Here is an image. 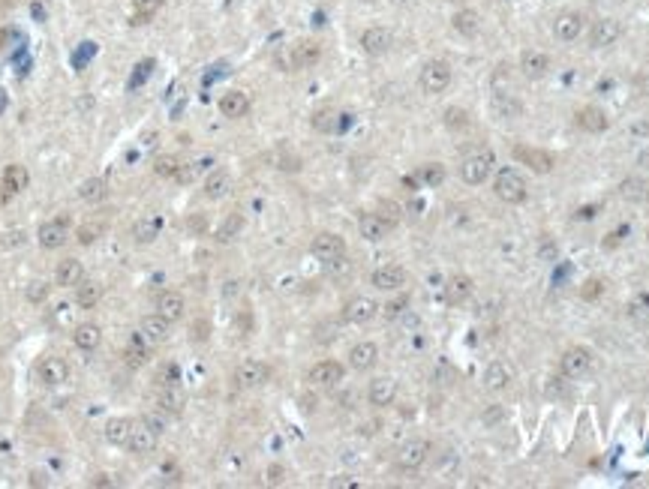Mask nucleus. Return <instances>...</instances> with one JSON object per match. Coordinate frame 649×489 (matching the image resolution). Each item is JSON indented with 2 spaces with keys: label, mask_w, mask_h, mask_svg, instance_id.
Wrapping results in <instances>:
<instances>
[{
  "label": "nucleus",
  "mask_w": 649,
  "mask_h": 489,
  "mask_svg": "<svg viewBox=\"0 0 649 489\" xmlns=\"http://www.w3.org/2000/svg\"><path fill=\"white\" fill-rule=\"evenodd\" d=\"M493 193H496L499 202H505V204H523L526 195H529L526 177L517 172V168H502L493 181Z\"/></svg>",
  "instance_id": "obj_1"
},
{
  "label": "nucleus",
  "mask_w": 649,
  "mask_h": 489,
  "mask_svg": "<svg viewBox=\"0 0 649 489\" xmlns=\"http://www.w3.org/2000/svg\"><path fill=\"white\" fill-rule=\"evenodd\" d=\"M493 165H496V156H493L490 147H478V151H472V153L463 156V163H460V177H463L469 186H478V183H484L487 177H490Z\"/></svg>",
  "instance_id": "obj_2"
},
{
  "label": "nucleus",
  "mask_w": 649,
  "mask_h": 489,
  "mask_svg": "<svg viewBox=\"0 0 649 489\" xmlns=\"http://www.w3.org/2000/svg\"><path fill=\"white\" fill-rule=\"evenodd\" d=\"M34 375H36V382L43 387H61V384L69 382V363L64 361V357L48 354V357H43V361L36 363Z\"/></svg>",
  "instance_id": "obj_3"
},
{
  "label": "nucleus",
  "mask_w": 649,
  "mask_h": 489,
  "mask_svg": "<svg viewBox=\"0 0 649 489\" xmlns=\"http://www.w3.org/2000/svg\"><path fill=\"white\" fill-rule=\"evenodd\" d=\"M418 84H421L424 93H442L448 84H451V66L445 61H430L421 66V75H418Z\"/></svg>",
  "instance_id": "obj_4"
},
{
  "label": "nucleus",
  "mask_w": 649,
  "mask_h": 489,
  "mask_svg": "<svg viewBox=\"0 0 649 489\" xmlns=\"http://www.w3.org/2000/svg\"><path fill=\"white\" fill-rule=\"evenodd\" d=\"M268 378H271V366H268L265 361H241L235 366V384L244 387V391L262 387Z\"/></svg>",
  "instance_id": "obj_5"
},
{
  "label": "nucleus",
  "mask_w": 649,
  "mask_h": 489,
  "mask_svg": "<svg viewBox=\"0 0 649 489\" xmlns=\"http://www.w3.org/2000/svg\"><path fill=\"white\" fill-rule=\"evenodd\" d=\"M66 237H69V216L48 219V223H43L36 232V241L43 249H61L66 243Z\"/></svg>",
  "instance_id": "obj_6"
},
{
  "label": "nucleus",
  "mask_w": 649,
  "mask_h": 489,
  "mask_svg": "<svg viewBox=\"0 0 649 489\" xmlns=\"http://www.w3.org/2000/svg\"><path fill=\"white\" fill-rule=\"evenodd\" d=\"M559 369H562L565 378H581V375H586L589 369H592V352H589V348H583V345L568 348V352L559 357Z\"/></svg>",
  "instance_id": "obj_7"
},
{
  "label": "nucleus",
  "mask_w": 649,
  "mask_h": 489,
  "mask_svg": "<svg viewBox=\"0 0 649 489\" xmlns=\"http://www.w3.org/2000/svg\"><path fill=\"white\" fill-rule=\"evenodd\" d=\"M309 253H313L319 262H334V258H340L346 255V241L340 234H334V232H322V234H316L313 237V243H309Z\"/></svg>",
  "instance_id": "obj_8"
},
{
  "label": "nucleus",
  "mask_w": 649,
  "mask_h": 489,
  "mask_svg": "<svg viewBox=\"0 0 649 489\" xmlns=\"http://www.w3.org/2000/svg\"><path fill=\"white\" fill-rule=\"evenodd\" d=\"M394 219H388L385 213H364L361 219H358V232H361L364 241H385L388 234L394 232Z\"/></svg>",
  "instance_id": "obj_9"
},
{
  "label": "nucleus",
  "mask_w": 649,
  "mask_h": 489,
  "mask_svg": "<svg viewBox=\"0 0 649 489\" xmlns=\"http://www.w3.org/2000/svg\"><path fill=\"white\" fill-rule=\"evenodd\" d=\"M427 453H430V442H424V438H409L400 451H397V465H400L403 472H415V468L424 465Z\"/></svg>",
  "instance_id": "obj_10"
},
{
  "label": "nucleus",
  "mask_w": 649,
  "mask_h": 489,
  "mask_svg": "<svg viewBox=\"0 0 649 489\" xmlns=\"http://www.w3.org/2000/svg\"><path fill=\"white\" fill-rule=\"evenodd\" d=\"M514 159L520 165H529L532 172L538 174H547V172H553V156L541 151V147H529V144H514Z\"/></svg>",
  "instance_id": "obj_11"
},
{
  "label": "nucleus",
  "mask_w": 649,
  "mask_h": 489,
  "mask_svg": "<svg viewBox=\"0 0 649 489\" xmlns=\"http://www.w3.org/2000/svg\"><path fill=\"white\" fill-rule=\"evenodd\" d=\"M376 315H379V303L373 297H364V294L352 297V301L343 306V318L349 324H367V322H373Z\"/></svg>",
  "instance_id": "obj_12"
},
{
  "label": "nucleus",
  "mask_w": 649,
  "mask_h": 489,
  "mask_svg": "<svg viewBox=\"0 0 649 489\" xmlns=\"http://www.w3.org/2000/svg\"><path fill=\"white\" fill-rule=\"evenodd\" d=\"M136 333L142 336L147 345H159V343H166V339H168V333H172V322H168V318H163L159 313L145 315Z\"/></svg>",
  "instance_id": "obj_13"
},
{
  "label": "nucleus",
  "mask_w": 649,
  "mask_h": 489,
  "mask_svg": "<svg viewBox=\"0 0 649 489\" xmlns=\"http://www.w3.org/2000/svg\"><path fill=\"white\" fill-rule=\"evenodd\" d=\"M583 22H586V18L581 13L565 9V13H559L553 18V36L559 39V43H574V39L583 33Z\"/></svg>",
  "instance_id": "obj_14"
},
{
  "label": "nucleus",
  "mask_w": 649,
  "mask_h": 489,
  "mask_svg": "<svg viewBox=\"0 0 649 489\" xmlns=\"http://www.w3.org/2000/svg\"><path fill=\"white\" fill-rule=\"evenodd\" d=\"M156 438H159L156 429H151L145 421H136L133 435H129V444H126V451H129V453H136V456H147V453H154V451H156Z\"/></svg>",
  "instance_id": "obj_15"
},
{
  "label": "nucleus",
  "mask_w": 649,
  "mask_h": 489,
  "mask_svg": "<svg viewBox=\"0 0 649 489\" xmlns=\"http://www.w3.org/2000/svg\"><path fill=\"white\" fill-rule=\"evenodd\" d=\"M406 279H409V273L400 264H382V267H376L373 271L370 283H373V288H379V292H397V288L406 285Z\"/></svg>",
  "instance_id": "obj_16"
},
{
  "label": "nucleus",
  "mask_w": 649,
  "mask_h": 489,
  "mask_svg": "<svg viewBox=\"0 0 649 489\" xmlns=\"http://www.w3.org/2000/svg\"><path fill=\"white\" fill-rule=\"evenodd\" d=\"M343 375H346V369L343 363H337V361H319L313 369H309V384H316V387H337L343 382Z\"/></svg>",
  "instance_id": "obj_17"
},
{
  "label": "nucleus",
  "mask_w": 649,
  "mask_h": 489,
  "mask_svg": "<svg viewBox=\"0 0 649 489\" xmlns=\"http://www.w3.org/2000/svg\"><path fill=\"white\" fill-rule=\"evenodd\" d=\"M24 186H27V168L18 165V163L6 165L3 174H0V198H3V202H9V198H15Z\"/></svg>",
  "instance_id": "obj_18"
},
{
  "label": "nucleus",
  "mask_w": 649,
  "mask_h": 489,
  "mask_svg": "<svg viewBox=\"0 0 649 489\" xmlns=\"http://www.w3.org/2000/svg\"><path fill=\"white\" fill-rule=\"evenodd\" d=\"M619 36H622V27H619V22H613V18H598V22L589 27V45L592 48L613 45Z\"/></svg>",
  "instance_id": "obj_19"
},
{
  "label": "nucleus",
  "mask_w": 649,
  "mask_h": 489,
  "mask_svg": "<svg viewBox=\"0 0 649 489\" xmlns=\"http://www.w3.org/2000/svg\"><path fill=\"white\" fill-rule=\"evenodd\" d=\"M367 399H370V405L376 408H385V405H391L394 399H397V382L391 375H379L370 382V387H367Z\"/></svg>",
  "instance_id": "obj_20"
},
{
  "label": "nucleus",
  "mask_w": 649,
  "mask_h": 489,
  "mask_svg": "<svg viewBox=\"0 0 649 489\" xmlns=\"http://www.w3.org/2000/svg\"><path fill=\"white\" fill-rule=\"evenodd\" d=\"M547 69H550V57H547L544 52H538V48H526V52L520 54V73L529 78V82L544 78Z\"/></svg>",
  "instance_id": "obj_21"
},
{
  "label": "nucleus",
  "mask_w": 649,
  "mask_h": 489,
  "mask_svg": "<svg viewBox=\"0 0 649 489\" xmlns=\"http://www.w3.org/2000/svg\"><path fill=\"white\" fill-rule=\"evenodd\" d=\"M391 43H394V36L388 27H370V31H364V36H361V48L370 57H382L388 48H391Z\"/></svg>",
  "instance_id": "obj_22"
},
{
  "label": "nucleus",
  "mask_w": 649,
  "mask_h": 489,
  "mask_svg": "<svg viewBox=\"0 0 649 489\" xmlns=\"http://www.w3.org/2000/svg\"><path fill=\"white\" fill-rule=\"evenodd\" d=\"M156 313L168 318V322H181L184 313H187V301H184V294L181 292H163L156 297Z\"/></svg>",
  "instance_id": "obj_23"
},
{
  "label": "nucleus",
  "mask_w": 649,
  "mask_h": 489,
  "mask_svg": "<svg viewBox=\"0 0 649 489\" xmlns=\"http://www.w3.org/2000/svg\"><path fill=\"white\" fill-rule=\"evenodd\" d=\"M574 123L583 129V133H604L607 126H611V121H607V114H604V108H598V105H586L581 108V112L574 114Z\"/></svg>",
  "instance_id": "obj_24"
},
{
  "label": "nucleus",
  "mask_w": 649,
  "mask_h": 489,
  "mask_svg": "<svg viewBox=\"0 0 649 489\" xmlns=\"http://www.w3.org/2000/svg\"><path fill=\"white\" fill-rule=\"evenodd\" d=\"M249 112V96L244 91H226L219 96V114L228 117V121H238Z\"/></svg>",
  "instance_id": "obj_25"
},
{
  "label": "nucleus",
  "mask_w": 649,
  "mask_h": 489,
  "mask_svg": "<svg viewBox=\"0 0 649 489\" xmlns=\"http://www.w3.org/2000/svg\"><path fill=\"white\" fill-rule=\"evenodd\" d=\"M159 232H163V216H159V213H147V216H142V219H138V223L133 225V241L142 243V246H147V243L156 241Z\"/></svg>",
  "instance_id": "obj_26"
},
{
  "label": "nucleus",
  "mask_w": 649,
  "mask_h": 489,
  "mask_svg": "<svg viewBox=\"0 0 649 489\" xmlns=\"http://www.w3.org/2000/svg\"><path fill=\"white\" fill-rule=\"evenodd\" d=\"M319 57H322V48L319 43H309V39H301V43L292 45V52H289V66L295 69H304V66H313Z\"/></svg>",
  "instance_id": "obj_27"
},
{
  "label": "nucleus",
  "mask_w": 649,
  "mask_h": 489,
  "mask_svg": "<svg viewBox=\"0 0 649 489\" xmlns=\"http://www.w3.org/2000/svg\"><path fill=\"white\" fill-rule=\"evenodd\" d=\"M376 361H379L376 343H358V345H352V352H349V366H352L355 373H367V369H373Z\"/></svg>",
  "instance_id": "obj_28"
},
{
  "label": "nucleus",
  "mask_w": 649,
  "mask_h": 489,
  "mask_svg": "<svg viewBox=\"0 0 649 489\" xmlns=\"http://www.w3.org/2000/svg\"><path fill=\"white\" fill-rule=\"evenodd\" d=\"M73 343L78 352H96L99 343H103V327L94 324V322H85L73 331Z\"/></svg>",
  "instance_id": "obj_29"
},
{
  "label": "nucleus",
  "mask_w": 649,
  "mask_h": 489,
  "mask_svg": "<svg viewBox=\"0 0 649 489\" xmlns=\"http://www.w3.org/2000/svg\"><path fill=\"white\" fill-rule=\"evenodd\" d=\"M133 426H136L133 417H115V421H108L105 423V442L115 444V447H126L129 435H133Z\"/></svg>",
  "instance_id": "obj_30"
},
{
  "label": "nucleus",
  "mask_w": 649,
  "mask_h": 489,
  "mask_svg": "<svg viewBox=\"0 0 649 489\" xmlns=\"http://www.w3.org/2000/svg\"><path fill=\"white\" fill-rule=\"evenodd\" d=\"M105 228H108V219H105L103 213H94L91 219H87V223L78 225L75 237H78V243H82V246H91V243H96L99 237L105 234Z\"/></svg>",
  "instance_id": "obj_31"
},
{
  "label": "nucleus",
  "mask_w": 649,
  "mask_h": 489,
  "mask_svg": "<svg viewBox=\"0 0 649 489\" xmlns=\"http://www.w3.org/2000/svg\"><path fill=\"white\" fill-rule=\"evenodd\" d=\"M85 279V267L78 258H64L61 264H57V271H54V283L66 288V285H78Z\"/></svg>",
  "instance_id": "obj_32"
},
{
  "label": "nucleus",
  "mask_w": 649,
  "mask_h": 489,
  "mask_svg": "<svg viewBox=\"0 0 649 489\" xmlns=\"http://www.w3.org/2000/svg\"><path fill=\"white\" fill-rule=\"evenodd\" d=\"M147 357H151V345H147L145 339L136 333L133 339H129V345L124 348V361H126L129 369H138V366L147 363Z\"/></svg>",
  "instance_id": "obj_33"
},
{
  "label": "nucleus",
  "mask_w": 649,
  "mask_h": 489,
  "mask_svg": "<svg viewBox=\"0 0 649 489\" xmlns=\"http://www.w3.org/2000/svg\"><path fill=\"white\" fill-rule=\"evenodd\" d=\"M508 382H511V369H508L505 363L493 361L490 366L484 369V387H487V391L499 393V391H505V387H508Z\"/></svg>",
  "instance_id": "obj_34"
},
{
  "label": "nucleus",
  "mask_w": 649,
  "mask_h": 489,
  "mask_svg": "<svg viewBox=\"0 0 649 489\" xmlns=\"http://www.w3.org/2000/svg\"><path fill=\"white\" fill-rule=\"evenodd\" d=\"M228 189H232V174H228V172H211V174H207V181H205V198L217 202V198H226V195H228Z\"/></svg>",
  "instance_id": "obj_35"
},
{
  "label": "nucleus",
  "mask_w": 649,
  "mask_h": 489,
  "mask_svg": "<svg viewBox=\"0 0 649 489\" xmlns=\"http://www.w3.org/2000/svg\"><path fill=\"white\" fill-rule=\"evenodd\" d=\"M469 294H472V279H469V276H451L445 283V301L451 303V306L463 303Z\"/></svg>",
  "instance_id": "obj_36"
},
{
  "label": "nucleus",
  "mask_w": 649,
  "mask_h": 489,
  "mask_svg": "<svg viewBox=\"0 0 649 489\" xmlns=\"http://www.w3.org/2000/svg\"><path fill=\"white\" fill-rule=\"evenodd\" d=\"M451 27L460 36H478V31H481V18H478L475 9H460V13L451 18Z\"/></svg>",
  "instance_id": "obj_37"
},
{
  "label": "nucleus",
  "mask_w": 649,
  "mask_h": 489,
  "mask_svg": "<svg viewBox=\"0 0 649 489\" xmlns=\"http://www.w3.org/2000/svg\"><path fill=\"white\" fill-rule=\"evenodd\" d=\"M75 288H78V292H75V303L82 306V309H94L99 303V297H103V285H99V283H85V279H82Z\"/></svg>",
  "instance_id": "obj_38"
},
{
  "label": "nucleus",
  "mask_w": 649,
  "mask_h": 489,
  "mask_svg": "<svg viewBox=\"0 0 649 489\" xmlns=\"http://www.w3.org/2000/svg\"><path fill=\"white\" fill-rule=\"evenodd\" d=\"M156 405L163 408L166 414H177V412H181V405H184L181 387H177V384H166L163 393H159V399H156Z\"/></svg>",
  "instance_id": "obj_39"
},
{
  "label": "nucleus",
  "mask_w": 649,
  "mask_h": 489,
  "mask_svg": "<svg viewBox=\"0 0 649 489\" xmlns=\"http://www.w3.org/2000/svg\"><path fill=\"white\" fill-rule=\"evenodd\" d=\"M207 165H211V159H196V163H181V168H177V174H175V181H177V183H193L196 177L202 174Z\"/></svg>",
  "instance_id": "obj_40"
},
{
  "label": "nucleus",
  "mask_w": 649,
  "mask_h": 489,
  "mask_svg": "<svg viewBox=\"0 0 649 489\" xmlns=\"http://www.w3.org/2000/svg\"><path fill=\"white\" fill-rule=\"evenodd\" d=\"M105 181L103 177H91V181H85L82 189H78V195L85 198V202H99V198H105Z\"/></svg>",
  "instance_id": "obj_41"
},
{
  "label": "nucleus",
  "mask_w": 649,
  "mask_h": 489,
  "mask_svg": "<svg viewBox=\"0 0 649 489\" xmlns=\"http://www.w3.org/2000/svg\"><path fill=\"white\" fill-rule=\"evenodd\" d=\"M340 117H343V114H337V112H331V108H325V112H319V114L313 117V126L319 129V133H334V129L343 126Z\"/></svg>",
  "instance_id": "obj_42"
},
{
  "label": "nucleus",
  "mask_w": 649,
  "mask_h": 489,
  "mask_svg": "<svg viewBox=\"0 0 649 489\" xmlns=\"http://www.w3.org/2000/svg\"><path fill=\"white\" fill-rule=\"evenodd\" d=\"M241 228H244V216H241V213H232V216H228L226 223H223V228L217 232V241H223V243L232 241V237L241 232Z\"/></svg>",
  "instance_id": "obj_43"
},
{
  "label": "nucleus",
  "mask_w": 649,
  "mask_h": 489,
  "mask_svg": "<svg viewBox=\"0 0 649 489\" xmlns=\"http://www.w3.org/2000/svg\"><path fill=\"white\" fill-rule=\"evenodd\" d=\"M159 3H163V0H138V3H136V15H133V24H145L147 18H151L156 9H159Z\"/></svg>",
  "instance_id": "obj_44"
},
{
  "label": "nucleus",
  "mask_w": 649,
  "mask_h": 489,
  "mask_svg": "<svg viewBox=\"0 0 649 489\" xmlns=\"http://www.w3.org/2000/svg\"><path fill=\"white\" fill-rule=\"evenodd\" d=\"M177 168H181V159H177V156H159L156 159V165H154V172L159 174V177H175L177 174Z\"/></svg>",
  "instance_id": "obj_45"
},
{
  "label": "nucleus",
  "mask_w": 649,
  "mask_h": 489,
  "mask_svg": "<svg viewBox=\"0 0 649 489\" xmlns=\"http://www.w3.org/2000/svg\"><path fill=\"white\" fill-rule=\"evenodd\" d=\"M445 126L448 129H469V114L463 112V108H448L445 112Z\"/></svg>",
  "instance_id": "obj_46"
},
{
  "label": "nucleus",
  "mask_w": 649,
  "mask_h": 489,
  "mask_svg": "<svg viewBox=\"0 0 649 489\" xmlns=\"http://www.w3.org/2000/svg\"><path fill=\"white\" fill-rule=\"evenodd\" d=\"M421 174H424V181L430 183V186H436V183H442V181H445V168L439 165V163H433V165H427V168H424Z\"/></svg>",
  "instance_id": "obj_47"
},
{
  "label": "nucleus",
  "mask_w": 649,
  "mask_h": 489,
  "mask_svg": "<svg viewBox=\"0 0 649 489\" xmlns=\"http://www.w3.org/2000/svg\"><path fill=\"white\" fill-rule=\"evenodd\" d=\"M151 69H154V61H142L136 66V73H133V78H129V87H136V84H142L147 75H151Z\"/></svg>",
  "instance_id": "obj_48"
},
{
  "label": "nucleus",
  "mask_w": 649,
  "mask_h": 489,
  "mask_svg": "<svg viewBox=\"0 0 649 489\" xmlns=\"http://www.w3.org/2000/svg\"><path fill=\"white\" fill-rule=\"evenodd\" d=\"M622 198H643V183L641 181H628L625 186H622Z\"/></svg>",
  "instance_id": "obj_49"
},
{
  "label": "nucleus",
  "mask_w": 649,
  "mask_h": 489,
  "mask_svg": "<svg viewBox=\"0 0 649 489\" xmlns=\"http://www.w3.org/2000/svg\"><path fill=\"white\" fill-rule=\"evenodd\" d=\"M403 306H406V297H400V301H394V303H388V306H385V315H388V318H397V315L403 313Z\"/></svg>",
  "instance_id": "obj_50"
},
{
  "label": "nucleus",
  "mask_w": 649,
  "mask_h": 489,
  "mask_svg": "<svg viewBox=\"0 0 649 489\" xmlns=\"http://www.w3.org/2000/svg\"><path fill=\"white\" fill-rule=\"evenodd\" d=\"M598 292H601V283H598V279H589V283H586V288H583V297H586V301H592V297L598 294Z\"/></svg>",
  "instance_id": "obj_51"
},
{
  "label": "nucleus",
  "mask_w": 649,
  "mask_h": 489,
  "mask_svg": "<svg viewBox=\"0 0 649 489\" xmlns=\"http://www.w3.org/2000/svg\"><path fill=\"white\" fill-rule=\"evenodd\" d=\"M9 36H13V33H9V31H6V27H0V48H3V45L9 43Z\"/></svg>",
  "instance_id": "obj_52"
}]
</instances>
